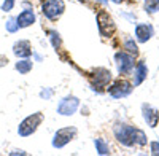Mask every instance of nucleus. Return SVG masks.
Masks as SVG:
<instances>
[{
	"label": "nucleus",
	"mask_w": 159,
	"mask_h": 156,
	"mask_svg": "<svg viewBox=\"0 0 159 156\" xmlns=\"http://www.w3.org/2000/svg\"><path fill=\"white\" fill-rule=\"evenodd\" d=\"M113 134L116 137V140L124 147H134V145H147V135L142 129H137L130 124L126 123H118L113 127Z\"/></svg>",
	"instance_id": "obj_1"
},
{
	"label": "nucleus",
	"mask_w": 159,
	"mask_h": 156,
	"mask_svg": "<svg viewBox=\"0 0 159 156\" xmlns=\"http://www.w3.org/2000/svg\"><path fill=\"white\" fill-rule=\"evenodd\" d=\"M42 121H43V115L40 113V112L29 115L27 118H25V120L19 124V127H18V134H19L21 137L32 135V134L37 131V129H38V126L42 124Z\"/></svg>",
	"instance_id": "obj_2"
},
{
	"label": "nucleus",
	"mask_w": 159,
	"mask_h": 156,
	"mask_svg": "<svg viewBox=\"0 0 159 156\" xmlns=\"http://www.w3.org/2000/svg\"><path fill=\"white\" fill-rule=\"evenodd\" d=\"M42 11L49 21H56L65 11V3L64 0H45L42 3Z\"/></svg>",
	"instance_id": "obj_3"
},
{
	"label": "nucleus",
	"mask_w": 159,
	"mask_h": 156,
	"mask_svg": "<svg viewBox=\"0 0 159 156\" xmlns=\"http://www.w3.org/2000/svg\"><path fill=\"white\" fill-rule=\"evenodd\" d=\"M76 134H78V129L73 127V126H69V127H62L54 134V139H52V147L54 148H62L72 142L73 139H76Z\"/></svg>",
	"instance_id": "obj_4"
},
{
	"label": "nucleus",
	"mask_w": 159,
	"mask_h": 156,
	"mask_svg": "<svg viewBox=\"0 0 159 156\" xmlns=\"http://www.w3.org/2000/svg\"><path fill=\"white\" fill-rule=\"evenodd\" d=\"M97 25H99V32L102 37H111L116 30V24L113 18L103 10L97 13Z\"/></svg>",
	"instance_id": "obj_5"
},
{
	"label": "nucleus",
	"mask_w": 159,
	"mask_h": 156,
	"mask_svg": "<svg viewBox=\"0 0 159 156\" xmlns=\"http://www.w3.org/2000/svg\"><path fill=\"white\" fill-rule=\"evenodd\" d=\"M132 85L127 81V80H116L110 88H108V94L113 97V99H123V97H127L130 93H132Z\"/></svg>",
	"instance_id": "obj_6"
},
{
	"label": "nucleus",
	"mask_w": 159,
	"mask_h": 156,
	"mask_svg": "<svg viewBox=\"0 0 159 156\" xmlns=\"http://www.w3.org/2000/svg\"><path fill=\"white\" fill-rule=\"evenodd\" d=\"M115 61L118 66V72L121 75H126L134 69V56L127 51H118L115 54Z\"/></svg>",
	"instance_id": "obj_7"
},
{
	"label": "nucleus",
	"mask_w": 159,
	"mask_h": 156,
	"mask_svg": "<svg viewBox=\"0 0 159 156\" xmlns=\"http://www.w3.org/2000/svg\"><path fill=\"white\" fill-rule=\"evenodd\" d=\"M78 107H80V99L75 97V96H67V97H64L59 102L57 113L64 115V116H70V115H73L78 110Z\"/></svg>",
	"instance_id": "obj_8"
},
{
	"label": "nucleus",
	"mask_w": 159,
	"mask_h": 156,
	"mask_svg": "<svg viewBox=\"0 0 159 156\" xmlns=\"http://www.w3.org/2000/svg\"><path fill=\"white\" fill-rule=\"evenodd\" d=\"M110 80H111V72L108 69H103V67L96 69L94 75H92V88L102 89L110 83Z\"/></svg>",
	"instance_id": "obj_9"
},
{
	"label": "nucleus",
	"mask_w": 159,
	"mask_h": 156,
	"mask_svg": "<svg viewBox=\"0 0 159 156\" xmlns=\"http://www.w3.org/2000/svg\"><path fill=\"white\" fill-rule=\"evenodd\" d=\"M142 113H143V120L147 121V124L150 127H156L159 123V112L151 107L150 103H143L142 105Z\"/></svg>",
	"instance_id": "obj_10"
},
{
	"label": "nucleus",
	"mask_w": 159,
	"mask_h": 156,
	"mask_svg": "<svg viewBox=\"0 0 159 156\" xmlns=\"http://www.w3.org/2000/svg\"><path fill=\"white\" fill-rule=\"evenodd\" d=\"M154 35V29L151 24H137L135 27V38L140 43H147L150 38Z\"/></svg>",
	"instance_id": "obj_11"
},
{
	"label": "nucleus",
	"mask_w": 159,
	"mask_h": 156,
	"mask_svg": "<svg viewBox=\"0 0 159 156\" xmlns=\"http://www.w3.org/2000/svg\"><path fill=\"white\" fill-rule=\"evenodd\" d=\"M13 53L18 57H29L32 54V45L29 40H19L13 45Z\"/></svg>",
	"instance_id": "obj_12"
},
{
	"label": "nucleus",
	"mask_w": 159,
	"mask_h": 156,
	"mask_svg": "<svg viewBox=\"0 0 159 156\" xmlns=\"http://www.w3.org/2000/svg\"><path fill=\"white\" fill-rule=\"evenodd\" d=\"M16 21H18V27L19 29L29 27V25H32L35 22V13L32 10H24L21 15L16 18Z\"/></svg>",
	"instance_id": "obj_13"
},
{
	"label": "nucleus",
	"mask_w": 159,
	"mask_h": 156,
	"mask_svg": "<svg viewBox=\"0 0 159 156\" xmlns=\"http://www.w3.org/2000/svg\"><path fill=\"white\" fill-rule=\"evenodd\" d=\"M147 75H148V67L145 62H139L137 67H135V73H134V86L142 85L145 80H147Z\"/></svg>",
	"instance_id": "obj_14"
},
{
	"label": "nucleus",
	"mask_w": 159,
	"mask_h": 156,
	"mask_svg": "<svg viewBox=\"0 0 159 156\" xmlns=\"http://www.w3.org/2000/svg\"><path fill=\"white\" fill-rule=\"evenodd\" d=\"M32 67H34V64H32L30 59H24V61L16 62V70H18L19 73H22V75L29 73V72L32 70Z\"/></svg>",
	"instance_id": "obj_15"
},
{
	"label": "nucleus",
	"mask_w": 159,
	"mask_h": 156,
	"mask_svg": "<svg viewBox=\"0 0 159 156\" xmlns=\"http://www.w3.org/2000/svg\"><path fill=\"white\" fill-rule=\"evenodd\" d=\"M94 145H96V151L99 154H110V148H108L107 142H105L103 139H96Z\"/></svg>",
	"instance_id": "obj_16"
},
{
	"label": "nucleus",
	"mask_w": 159,
	"mask_h": 156,
	"mask_svg": "<svg viewBox=\"0 0 159 156\" xmlns=\"http://www.w3.org/2000/svg\"><path fill=\"white\" fill-rule=\"evenodd\" d=\"M49 40H51V45L54 49H59L61 45H62V40H61V35L56 32V30H49Z\"/></svg>",
	"instance_id": "obj_17"
},
{
	"label": "nucleus",
	"mask_w": 159,
	"mask_h": 156,
	"mask_svg": "<svg viewBox=\"0 0 159 156\" xmlns=\"http://www.w3.org/2000/svg\"><path fill=\"white\" fill-rule=\"evenodd\" d=\"M124 49L127 51V53H130L132 56H139V48H137V45L134 43V40H126L124 42Z\"/></svg>",
	"instance_id": "obj_18"
},
{
	"label": "nucleus",
	"mask_w": 159,
	"mask_h": 156,
	"mask_svg": "<svg viewBox=\"0 0 159 156\" xmlns=\"http://www.w3.org/2000/svg\"><path fill=\"white\" fill-rule=\"evenodd\" d=\"M145 10L148 13L159 11V0H145Z\"/></svg>",
	"instance_id": "obj_19"
},
{
	"label": "nucleus",
	"mask_w": 159,
	"mask_h": 156,
	"mask_svg": "<svg viewBox=\"0 0 159 156\" xmlns=\"http://www.w3.org/2000/svg\"><path fill=\"white\" fill-rule=\"evenodd\" d=\"M19 27H18V21H16V18H10L8 19V22H7V30L8 32H16Z\"/></svg>",
	"instance_id": "obj_20"
},
{
	"label": "nucleus",
	"mask_w": 159,
	"mask_h": 156,
	"mask_svg": "<svg viewBox=\"0 0 159 156\" xmlns=\"http://www.w3.org/2000/svg\"><path fill=\"white\" fill-rule=\"evenodd\" d=\"M13 7H15V0H5L2 5V11H10Z\"/></svg>",
	"instance_id": "obj_21"
},
{
	"label": "nucleus",
	"mask_w": 159,
	"mask_h": 156,
	"mask_svg": "<svg viewBox=\"0 0 159 156\" xmlns=\"http://www.w3.org/2000/svg\"><path fill=\"white\" fill-rule=\"evenodd\" d=\"M151 154H159V142H151Z\"/></svg>",
	"instance_id": "obj_22"
},
{
	"label": "nucleus",
	"mask_w": 159,
	"mask_h": 156,
	"mask_svg": "<svg viewBox=\"0 0 159 156\" xmlns=\"http://www.w3.org/2000/svg\"><path fill=\"white\" fill-rule=\"evenodd\" d=\"M51 94H52V91H42V94H40V96H42V97H45V99H48Z\"/></svg>",
	"instance_id": "obj_23"
},
{
	"label": "nucleus",
	"mask_w": 159,
	"mask_h": 156,
	"mask_svg": "<svg viewBox=\"0 0 159 156\" xmlns=\"http://www.w3.org/2000/svg\"><path fill=\"white\" fill-rule=\"evenodd\" d=\"M7 62H8V57H7V56H0V67L5 66Z\"/></svg>",
	"instance_id": "obj_24"
},
{
	"label": "nucleus",
	"mask_w": 159,
	"mask_h": 156,
	"mask_svg": "<svg viewBox=\"0 0 159 156\" xmlns=\"http://www.w3.org/2000/svg\"><path fill=\"white\" fill-rule=\"evenodd\" d=\"M113 3H121V2H124V0H111Z\"/></svg>",
	"instance_id": "obj_25"
},
{
	"label": "nucleus",
	"mask_w": 159,
	"mask_h": 156,
	"mask_svg": "<svg viewBox=\"0 0 159 156\" xmlns=\"http://www.w3.org/2000/svg\"><path fill=\"white\" fill-rule=\"evenodd\" d=\"M97 2H100V3H105V2H107V0H97Z\"/></svg>",
	"instance_id": "obj_26"
},
{
	"label": "nucleus",
	"mask_w": 159,
	"mask_h": 156,
	"mask_svg": "<svg viewBox=\"0 0 159 156\" xmlns=\"http://www.w3.org/2000/svg\"><path fill=\"white\" fill-rule=\"evenodd\" d=\"M78 2H83V3H86V2H88V0H78Z\"/></svg>",
	"instance_id": "obj_27"
}]
</instances>
